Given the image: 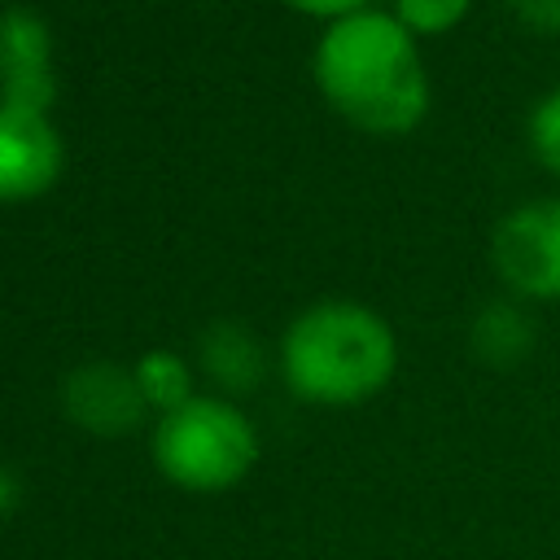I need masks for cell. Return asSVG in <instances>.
Returning a JSON list of instances; mask_svg holds the SVG:
<instances>
[{"label": "cell", "mask_w": 560, "mask_h": 560, "mask_svg": "<svg viewBox=\"0 0 560 560\" xmlns=\"http://www.w3.org/2000/svg\"><path fill=\"white\" fill-rule=\"evenodd\" d=\"M315 83L363 131L402 136L429 109V79L411 31L394 13H350L315 44Z\"/></svg>", "instance_id": "cell-1"}, {"label": "cell", "mask_w": 560, "mask_h": 560, "mask_svg": "<svg viewBox=\"0 0 560 560\" xmlns=\"http://www.w3.org/2000/svg\"><path fill=\"white\" fill-rule=\"evenodd\" d=\"M394 368L398 337L385 315L346 298L306 306L280 341V372L289 389L319 407L368 402L389 385Z\"/></svg>", "instance_id": "cell-2"}, {"label": "cell", "mask_w": 560, "mask_h": 560, "mask_svg": "<svg viewBox=\"0 0 560 560\" xmlns=\"http://www.w3.org/2000/svg\"><path fill=\"white\" fill-rule=\"evenodd\" d=\"M258 459V433L249 416L214 394H192L184 407L158 416L153 464L158 472L192 494H214L249 477Z\"/></svg>", "instance_id": "cell-3"}, {"label": "cell", "mask_w": 560, "mask_h": 560, "mask_svg": "<svg viewBox=\"0 0 560 560\" xmlns=\"http://www.w3.org/2000/svg\"><path fill=\"white\" fill-rule=\"evenodd\" d=\"M494 271L499 280L538 302L560 298V197H538L508 210L494 228Z\"/></svg>", "instance_id": "cell-4"}, {"label": "cell", "mask_w": 560, "mask_h": 560, "mask_svg": "<svg viewBox=\"0 0 560 560\" xmlns=\"http://www.w3.org/2000/svg\"><path fill=\"white\" fill-rule=\"evenodd\" d=\"M52 92L57 83L48 22L22 4L0 9V105L48 114Z\"/></svg>", "instance_id": "cell-5"}, {"label": "cell", "mask_w": 560, "mask_h": 560, "mask_svg": "<svg viewBox=\"0 0 560 560\" xmlns=\"http://www.w3.org/2000/svg\"><path fill=\"white\" fill-rule=\"evenodd\" d=\"M66 149L48 114L0 105V201H31L61 175Z\"/></svg>", "instance_id": "cell-6"}, {"label": "cell", "mask_w": 560, "mask_h": 560, "mask_svg": "<svg viewBox=\"0 0 560 560\" xmlns=\"http://www.w3.org/2000/svg\"><path fill=\"white\" fill-rule=\"evenodd\" d=\"M144 394L136 385V372L118 363H79L61 381V411L96 438H122L144 416Z\"/></svg>", "instance_id": "cell-7"}, {"label": "cell", "mask_w": 560, "mask_h": 560, "mask_svg": "<svg viewBox=\"0 0 560 560\" xmlns=\"http://www.w3.org/2000/svg\"><path fill=\"white\" fill-rule=\"evenodd\" d=\"M201 368L228 394H245L262 381V346L241 324H214L201 332Z\"/></svg>", "instance_id": "cell-8"}, {"label": "cell", "mask_w": 560, "mask_h": 560, "mask_svg": "<svg viewBox=\"0 0 560 560\" xmlns=\"http://www.w3.org/2000/svg\"><path fill=\"white\" fill-rule=\"evenodd\" d=\"M468 341H472L477 359H486L494 368H512L534 350V319L512 302H490L472 319Z\"/></svg>", "instance_id": "cell-9"}, {"label": "cell", "mask_w": 560, "mask_h": 560, "mask_svg": "<svg viewBox=\"0 0 560 560\" xmlns=\"http://www.w3.org/2000/svg\"><path fill=\"white\" fill-rule=\"evenodd\" d=\"M131 372H136V385H140L144 402L158 407L162 416L192 398V372L175 350H149V354H140V363Z\"/></svg>", "instance_id": "cell-10"}, {"label": "cell", "mask_w": 560, "mask_h": 560, "mask_svg": "<svg viewBox=\"0 0 560 560\" xmlns=\"http://www.w3.org/2000/svg\"><path fill=\"white\" fill-rule=\"evenodd\" d=\"M472 0H394V18L411 31V35H442L451 31Z\"/></svg>", "instance_id": "cell-11"}, {"label": "cell", "mask_w": 560, "mask_h": 560, "mask_svg": "<svg viewBox=\"0 0 560 560\" xmlns=\"http://www.w3.org/2000/svg\"><path fill=\"white\" fill-rule=\"evenodd\" d=\"M529 149L547 171L560 175V88H551L529 109Z\"/></svg>", "instance_id": "cell-12"}, {"label": "cell", "mask_w": 560, "mask_h": 560, "mask_svg": "<svg viewBox=\"0 0 560 560\" xmlns=\"http://www.w3.org/2000/svg\"><path fill=\"white\" fill-rule=\"evenodd\" d=\"M516 18L542 35H560V0H512Z\"/></svg>", "instance_id": "cell-13"}, {"label": "cell", "mask_w": 560, "mask_h": 560, "mask_svg": "<svg viewBox=\"0 0 560 560\" xmlns=\"http://www.w3.org/2000/svg\"><path fill=\"white\" fill-rule=\"evenodd\" d=\"M289 4L302 9V13H315V18H332V22L368 9V0H289Z\"/></svg>", "instance_id": "cell-14"}, {"label": "cell", "mask_w": 560, "mask_h": 560, "mask_svg": "<svg viewBox=\"0 0 560 560\" xmlns=\"http://www.w3.org/2000/svg\"><path fill=\"white\" fill-rule=\"evenodd\" d=\"M18 499H22V481H18V472H13L9 464H0V521L13 516Z\"/></svg>", "instance_id": "cell-15"}]
</instances>
